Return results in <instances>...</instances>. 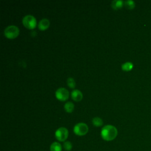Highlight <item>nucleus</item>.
Segmentation results:
<instances>
[{"label":"nucleus","mask_w":151,"mask_h":151,"mask_svg":"<svg viewBox=\"0 0 151 151\" xmlns=\"http://www.w3.org/2000/svg\"><path fill=\"white\" fill-rule=\"evenodd\" d=\"M124 5L129 9H133L135 7V2L132 0H127L124 1Z\"/></svg>","instance_id":"obj_14"},{"label":"nucleus","mask_w":151,"mask_h":151,"mask_svg":"<svg viewBox=\"0 0 151 151\" xmlns=\"http://www.w3.org/2000/svg\"><path fill=\"white\" fill-rule=\"evenodd\" d=\"M68 136V130L64 127L58 128L55 133V138L60 142H64L66 140Z\"/></svg>","instance_id":"obj_5"},{"label":"nucleus","mask_w":151,"mask_h":151,"mask_svg":"<svg viewBox=\"0 0 151 151\" xmlns=\"http://www.w3.org/2000/svg\"><path fill=\"white\" fill-rule=\"evenodd\" d=\"M50 151H61L62 146L61 145L57 142H54L50 145Z\"/></svg>","instance_id":"obj_10"},{"label":"nucleus","mask_w":151,"mask_h":151,"mask_svg":"<svg viewBox=\"0 0 151 151\" xmlns=\"http://www.w3.org/2000/svg\"><path fill=\"white\" fill-rule=\"evenodd\" d=\"M71 97L74 100L76 101H80L83 98L82 93L78 90H73L71 92Z\"/></svg>","instance_id":"obj_8"},{"label":"nucleus","mask_w":151,"mask_h":151,"mask_svg":"<svg viewBox=\"0 0 151 151\" xmlns=\"http://www.w3.org/2000/svg\"><path fill=\"white\" fill-rule=\"evenodd\" d=\"M133 64L131 62H126L122 65V69L125 71H129L132 70Z\"/></svg>","instance_id":"obj_11"},{"label":"nucleus","mask_w":151,"mask_h":151,"mask_svg":"<svg viewBox=\"0 0 151 151\" xmlns=\"http://www.w3.org/2000/svg\"><path fill=\"white\" fill-rule=\"evenodd\" d=\"M63 148L66 151L71 150L72 149V148H73L72 143L70 142H69V141L64 142V143H63Z\"/></svg>","instance_id":"obj_15"},{"label":"nucleus","mask_w":151,"mask_h":151,"mask_svg":"<svg viewBox=\"0 0 151 151\" xmlns=\"http://www.w3.org/2000/svg\"><path fill=\"white\" fill-rule=\"evenodd\" d=\"M74 108V104L71 101H68L64 104V109L68 113H71L73 111Z\"/></svg>","instance_id":"obj_12"},{"label":"nucleus","mask_w":151,"mask_h":151,"mask_svg":"<svg viewBox=\"0 0 151 151\" xmlns=\"http://www.w3.org/2000/svg\"><path fill=\"white\" fill-rule=\"evenodd\" d=\"M117 130L114 126L106 125L101 130V136L104 140L111 141L114 140L117 135Z\"/></svg>","instance_id":"obj_1"},{"label":"nucleus","mask_w":151,"mask_h":151,"mask_svg":"<svg viewBox=\"0 0 151 151\" xmlns=\"http://www.w3.org/2000/svg\"><path fill=\"white\" fill-rule=\"evenodd\" d=\"M124 4V2L123 1H121V0H114V1H113L111 2V7L116 10V9H118L120 8H122Z\"/></svg>","instance_id":"obj_9"},{"label":"nucleus","mask_w":151,"mask_h":151,"mask_svg":"<svg viewBox=\"0 0 151 151\" xmlns=\"http://www.w3.org/2000/svg\"><path fill=\"white\" fill-rule=\"evenodd\" d=\"M50 25V21L47 18L41 19L38 23V28L41 30H45L48 28Z\"/></svg>","instance_id":"obj_7"},{"label":"nucleus","mask_w":151,"mask_h":151,"mask_svg":"<svg viewBox=\"0 0 151 151\" xmlns=\"http://www.w3.org/2000/svg\"><path fill=\"white\" fill-rule=\"evenodd\" d=\"M23 25L28 29H33L36 27L37 21L34 17L31 15H25L22 19Z\"/></svg>","instance_id":"obj_3"},{"label":"nucleus","mask_w":151,"mask_h":151,"mask_svg":"<svg viewBox=\"0 0 151 151\" xmlns=\"http://www.w3.org/2000/svg\"><path fill=\"white\" fill-rule=\"evenodd\" d=\"M67 83L68 86L70 88H74L75 86H76V82H75L74 80L72 77L68 78V79L67 80Z\"/></svg>","instance_id":"obj_16"},{"label":"nucleus","mask_w":151,"mask_h":151,"mask_svg":"<svg viewBox=\"0 0 151 151\" xmlns=\"http://www.w3.org/2000/svg\"><path fill=\"white\" fill-rule=\"evenodd\" d=\"M55 97L57 99L61 101L66 100L69 97L68 91L63 87L58 88L55 91Z\"/></svg>","instance_id":"obj_6"},{"label":"nucleus","mask_w":151,"mask_h":151,"mask_svg":"<svg viewBox=\"0 0 151 151\" xmlns=\"http://www.w3.org/2000/svg\"><path fill=\"white\" fill-rule=\"evenodd\" d=\"M88 130V127L86 123H78L76 124L73 129L74 133L78 136H84L87 134Z\"/></svg>","instance_id":"obj_4"},{"label":"nucleus","mask_w":151,"mask_h":151,"mask_svg":"<svg viewBox=\"0 0 151 151\" xmlns=\"http://www.w3.org/2000/svg\"><path fill=\"white\" fill-rule=\"evenodd\" d=\"M19 33V28L15 25H9L4 30V35L9 39L16 38Z\"/></svg>","instance_id":"obj_2"},{"label":"nucleus","mask_w":151,"mask_h":151,"mask_svg":"<svg viewBox=\"0 0 151 151\" xmlns=\"http://www.w3.org/2000/svg\"><path fill=\"white\" fill-rule=\"evenodd\" d=\"M92 123L96 127H99L103 125V122L101 118L99 117H95L92 119Z\"/></svg>","instance_id":"obj_13"}]
</instances>
